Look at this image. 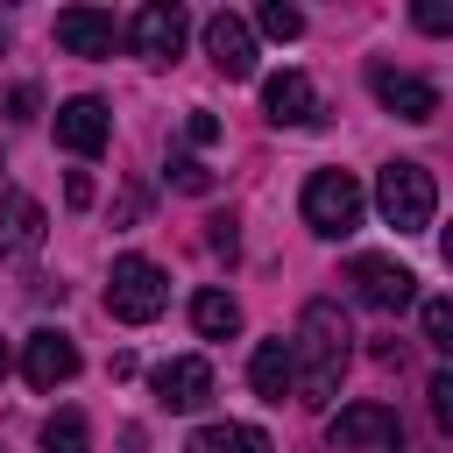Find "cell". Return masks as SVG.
<instances>
[{
    "label": "cell",
    "instance_id": "obj_1",
    "mask_svg": "<svg viewBox=\"0 0 453 453\" xmlns=\"http://www.w3.org/2000/svg\"><path fill=\"white\" fill-rule=\"evenodd\" d=\"M290 361H297V403H333V396H340V375H347V361H354V333H347L340 304L311 297V304L297 311Z\"/></svg>",
    "mask_w": 453,
    "mask_h": 453
},
{
    "label": "cell",
    "instance_id": "obj_2",
    "mask_svg": "<svg viewBox=\"0 0 453 453\" xmlns=\"http://www.w3.org/2000/svg\"><path fill=\"white\" fill-rule=\"evenodd\" d=\"M375 212H382L396 234H425L432 212H439V184H432V170L411 163V156L382 163V177H375Z\"/></svg>",
    "mask_w": 453,
    "mask_h": 453
},
{
    "label": "cell",
    "instance_id": "obj_3",
    "mask_svg": "<svg viewBox=\"0 0 453 453\" xmlns=\"http://www.w3.org/2000/svg\"><path fill=\"white\" fill-rule=\"evenodd\" d=\"M361 212H368V191H361L354 170H311V184H304V226L311 234L340 241V234L361 226Z\"/></svg>",
    "mask_w": 453,
    "mask_h": 453
},
{
    "label": "cell",
    "instance_id": "obj_4",
    "mask_svg": "<svg viewBox=\"0 0 453 453\" xmlns=\"http://www.w3.org/2000/svg\"><path fill=\"white\" fill-rule=\"evenodd\" d=\"M163 304H170L163 269H156L149 255H120V262H113V276H106V311H113L120 326H149Z\"/></svg>",
    "mask_w": 453,
    "mask_h": 453
},
{
    "label": "cell",
    "instance_id": "obj_5",
    "mask_svg": "<svg viewBox=\"0 0 453 453\" xmlns=\"http://www.w3.org/2000/svg\"><path fill=\"white\" fill-rule=\"evenodd\" d=\"M326 446L333 453H403V425L389 403H340L326 425Z\"/></svg>",
    "mask_w": 453,
    "mask_h": 453
},
{
    "label": "cell",
    "instance_id": "obj_6",
    "mask_svg": "<svg viewBox=\"0 0 453 453\" xmlns=\"http://www.w3.org/2000/svg\"><path fill=\"white\" fill-rule=\"evenodd\" d=\"M184 35H191V21H184L177 0H149V7H134V21H127V50H134L142 64H177Z\"/></svg>",
    "mask_w": 453,
    "mask_h": 453
},
{
    "label": "cell",
    "instance_id": "obj_7",
    "mask_svg": "<svg viewBox=\"0 0 453 453\" xmlns=\"http://www.w3.org/2000/svg\"><path fill=\"white\" fill-rule=\"evenodd\" d=\"M347 283H354V297H361L368 311H403V304L418 297V276H411L403 262H389V255H354V262H347Z\"/></svg>",
    "mask_w": 453,
    "mask_h": 453
},
{
    "label": "cell",
    "instance_id": "obj_8",
    "mask_svg": "<svg viewBox=\"0 0 453 453\" xmlns=\"http://www.w3.org/2000/svg\"><path fill=\"white\" fill-rule=\"evenodd\" d=\"M21 375H28L35 389H64V382L78 375V340L57 333V326L28 333V340H21Z\"/></svg>",
    "mask_w": 453,
    "mask_h": 453
},
{
    "label": "cell",
    "instance_id": "obj_9",
    "mask_svg": "<svg viewBox=\"0 0 453 453\" xmlns=\"http://www.w3.org/2000/svg\"><path fill=\"white\" fill-rule=\"evenodd\" d=\"M106 134H113L106 99L78 92V99H64V106H57V149H71V156H99V149H106Z\"/></svg>",
    "mask_w": 453,
    "mask_h": 453
},
{
    "label": "cell",
    "instance_id": "obj_10",
    "mask_svg": "<svg viewBox=\"0 0 453 453\" xmlns=\"http://www.w3.org/2000/svg\"><path fill=\"white\" fill-rule=\"evenodd\" d=\"M149 389H156L163 411H198V403L212 396V361H205V354H177V361H163V368L149 375Z\"/></svg>",
    "mask_w": 453,
    "mask_h": 453
},
{
    "label": "cell",
    "instance_id": "obj_11",
    "mask_svg": "<svg viewBox=\"0 0 453 453\" xmlns=\"http://www.w3.org/2000/svg\"><path fill=\"white\" fill-rule=\"evenodd\" d=\"M368 92H375L382 113H396V120H432V113H439V92H432L425 78L396 71V64H375V71H368Z\"/></svg>",
    "mask_w": 453,
    "mask_h": 453
},
{
    "label": "cell",
    "instance_id": "obj_12",
    "mask_svg": "<svg viewBox=\"0 0 453 453\" xmlns=\"http://www.w3.org/2000/svg\"><path fill=\"white\" fill-rule=\"evenodd\" d=\"M205 57H212L226 78H255V28H248L234 7H219V14L205 21Z\"/></svg>",
    "mask_w": 453,
    "mask_h": 453
},
{
    "label": "cell",
    "instance_id": "obj_13",
    "mask_svg": "<svg viewBox=\"0 0 453 453\" xmlns=\"http://www.w3.org/2000/svg\"><path fill=\"white\" fill-rule=\"evenodd\" d=\"M262 113H269L276 127H319V85H311L304 71H276V78L262 85Z\"/></svg>",
    "mask_w": 453,
    "mask_h": 453
},
{
    "label": "cell",
    "instance_id": "obj_14",
    "mask_svg": "<svg viewBox=\"0 0 453 453\" xmlns=\"http://www.w3.org/2000/svg\"><path fill=\"white\" fill-rule=\"evenodd\" d=\"M42 205L28 191H0V262H28L42 248Z\"/></svg>",
    "mask_w": 453,
    "mask_h": 453
},
{
    "label": "cell",
    "instance_id": "obj_15",
    "mask_svg": "<svg viewBox=\"0 0 453 453\" xmlns=\"http://www.w3.org/2000/svg\"><path fill=\"white\" fill-rule=\"evenodd\" d=\"M113 42H120V28H113L106 7H64L57 14V50H71V57H113Z\"/></svg>",
    "mask_w": 453,
    "mask_h": 453
},
{
    "label": "cell",
    "instance_id": "obj_16",
    "mask_svg": "<svg viewBox=\"0 0 453 453\" xmlns=\"http://www.w3.org/2000/svg\"><path fill=\"white\" fill-rule=\"evenodd\" d=\"M248 382H255L262 403L297 396V361H290V340H283V333H276V340H255V354H248Z\"/></svg>",
    "mask_w": 453,
    "mask_h": 453
},
{
    "label": "cell",
    "instance_id": "obj_17",
    "mask_svg": "<svg viewBox=\"0 0 453 453\" xmlns=\"http://www.w3.org/2000/svg\"><path fill=\"white\" fill-rule=\"evenodd\" d=\"M184 453H276V446H269L262 425H234V418H219V425H198V432L184 439Z\"/></svg>",
    "mask_w": 453,
    "mask_h": 453
},
{
    "label": "cell",
    "instance_id": "obj_18",
    "mask_svg": "<svg viewBox=\"0 0 453 453\" xmlns=\"http://www.w3.org/2000/svg\"><path fill=\"white\" fill-rule=\"evenodd\" d=\"M191 326H198L205 340H234V333H241V304H234L226 290H198V297H191Z\"/></svg>",
    "mask_w": 453,
    "mask_h": 453
},
{
    "label": "cell",
    "instance_id": "obj_19",
    "mask_svg": "<svg viewBox=\"0 0 453 453\" xmlns=\"http://www.w3.org/2000/svg\"><path fill=\"white\" fill-rule=\"evenodd\" d=\"M42 453H92V425H85V411H57V418L42 425Z\"/></svg>",
    "mask_w": 453,
    "mask_h": 453
},
{
    "label": "cell",
    "instance_id": "obj_20",
    "mask_svg": "<svg viewBox=\"0 0 453 453\" xmlns=\"http://www.w3.org/2000/svg\"><path fill=\"white\" fill-rule=\"evenodd\" d=\"M418 326H425V340L453 361V297H425V304H418Z\"/></svg>",
    "mask_w": 453,
    "mask_h": 453
},
{
    "label": "cell",
    "instance_id": "obj_21",
    "mask_svg": "<svg viewBox=\"0 0 453 453\" xmlns=\"http://www.w3.org/2000/svg\"><path fill=\"white\" fill-rule=\"evenodd\" d=\"M255 28H262V35H276V42H297V35H304V14H297V7H283V0H269V7L255 14Z\"/></svg>",
    "mask_w": 453,
    "mask_h": 453
},
{
    "label": "cell",
    "instance_id": "obj_22",
    "mask_svg": "<svg viewBox=\"0 0 453 453\" xmlns=\"http://www.w3.org/2000/svg\"><path fill=\"white\" fill-rule=\"evenodd\" d=\"M425 396H432V425L453 432V368H439V375L425 382Z\"/></svg>",
    "mask_w": 453,
    "mask_h": 453
},
{
    "label": "cell",
    "instance_id": "obj_23",
    "mask_svg": "<svg viewBox=\"0 0 453 453\" xmlns=\"http://www.w3.org/2000/svg\"><path fill=\"white\" fill-rule=\"evenodd\" d=\"M411 21H418L425 35H453V0H418Z\"/></svg>",
    "mask_w": 453,
    "mask_h": 453
},
{
    "label": "cell",
    "instance_id": "obj_24",
    "mask_svg": "<svg viewBox=\"0 0 453 453\" xmlns=\"http://www.w3.org/2000/svg\"><path fill=\"white\" fill-rule=\"evenodd\" d=\"M170 177H177L184 191H205V184H212V177H205V163H191V156H177V163H170Z\"/></svg>",
    "mask_w": 453,
    "mask_h": 453
},
{
    "label": "cell",
    "instance_id": "obj_25",
    "mask_svg": "<svg viewBox=\"0 0 453 453\" xmlns=\"http://www.w3.org/2000/svg\"><path fill=\"white\" fill-rule=\"evenodd\" d=\"M28 113H35V85H14L7 92V120H28Z\"/></svg>",
    "mask_w": 453,
    "mask_h": 453
},
{
    "label": "cell",
    "instance_id": "obj_26",
    "mask_svg": "<svg viewBox=\"0 0 453 453\" xmlns=\"http://www.w3.org/2000/svg\"><path fill=\"white\" fill-rule=\"evenodd\" d=\"M184 134L205 149V142H219V120H212V113H191V120H184Z\"/></svg>",
    "mask_w": 453,
    "mask_h": 453
},
{
    "label": "cell",
    "instance_id": "obj_27",
    "mask_svg": "<svg viewBox=\"0 0 453 453\" xmlns=\"http://www.w3.org/2000/svg\"><path fill=\"white\" fill-rule=\"evenodd\" d=\"M64 198H71V205H92V177H85V170H71V184H64Z\"/></svg>",
    "mask_w": 453,
    "mask_h": 453
},
{
    "label": "cell",
    "instance_id": "obj_28",
    "mask_svg": "<svg viewBox=\"0 0 453 453\" xmlns=\"http://www.w3.org/2000/svg\"><path fill=\"white\" fill-rule=\"evenodd\" d=\"M439 255H446V269H453V226H446V234H439Z\"/></svg>",
    "mask_w": 453,
    "mask_h": 453
},
{
    "label": "cell",
    "instance_id": "obj_29",
    "mask_svg": "<svg viewBox=\"0 0 453 453\" xmlns=\"http://www.w3.org/2000/svg\"><path fill=\"white\" fill-rule=\"evenodd\" d=\"M0 50H7V21H0Z\"/></svg>",
    "mask_w": 453,
    "mask_h": 453
},
{
    "label": "cell",
    "instance_id": "obj_30",
    "mask_svg": "<svg viewBox=\"0 0 453 453\" xmlns=\"http://www.w3.org/2000/svg\"><path fill=\"white\" fill-rule=\"evenodd\" d=\"M0 368H7V340H0Z\"/></svg>",
    "mask_w": 453,
    "mask_h": 453
}]
</instances>
